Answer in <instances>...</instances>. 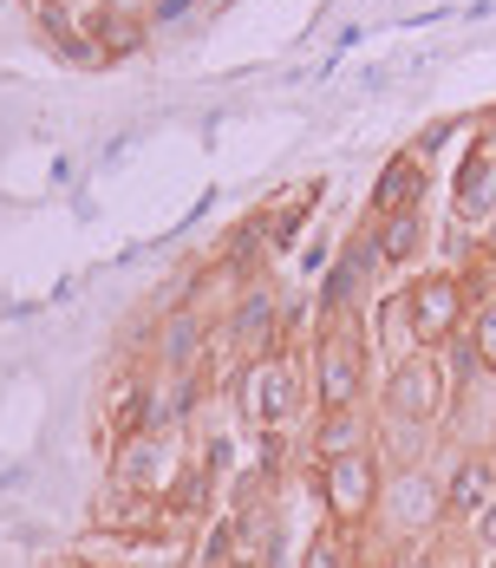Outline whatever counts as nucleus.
<instances>
[{
	"label": "nucleus",
	"instance_id": "nucleus-11",
	"mask_svg": "<svg viewBox=\"0 0 496 568\" xmlns=\"http://www.w3.org/2000/svg\"><path fill=\"white\" fill-rule=\"evenodd\" d=\"M269 327H275V301L255 287V294L242 301V314H235V341L242 346H269Z\"/></svg>",
	"mask_w": 496,
	"mask_h": 568
},
{
	"label": "nucleus",
	"instance_id": "nucleus-5",
	"mask_svg": "<svg viewBox=\"0 0 496 568\" xmlns=\"http://www.w3.org/2000/svg\"><path fill=\"white\" fill-rule=\"evenodd\" d=\"M353 393H360V341L333 334L321 346V405L340 412V405H353Z\"/></svg>",
	"mask_w": 496,
	"mask_h": 568
},
{
	"label": "nucleus",
	"instance_id": "nucleus-14",
	"mask_svg": "<svg viewBox=\"0 0 496 568\" xmlns=\"http://www.w3.org/2000/svg\"><path fill=\"white\" fill-rule=\"evenodd\" d=\"M477 359L496 373V301L484 307V321H477Z\"/></svg>",
	"mask_w": 496,
	"mask_h": 568
},
{
	"label": "nucleus",
	"instance_id": "nucleus-8",
	"mask_svg": "<svg viewBox=\"0 0 496 568\" xmlns=\"http://www.w3.org/2000/svg\"><path fill=\"white\" fill-rule=\"evenodd\" d=\"M196 341H203V321H196V314H170L158 359H164L170 373H183V366H190V353H196Z\"/></svg>",
	"mask_w": 496,
	"mask_h": 568
},
{
	"label": "nucleus",
	"instance_id": "nucleus-13",
	"mask_svg": "<svg viewBox=\"0 0 496 568\" xmlns=\"http://www.w3.org/2000/svg\"><path fill=\"white\" fill-rule=\"evenodd\" d=\"M412 248H418V216H392L386 223V255L392 262H405Z\"/></svg>",
	"mask_w": 496,
	"mask_h": 568
},
{
	"label": "nucleus",
	"instance_id": "nucleus-6",
	"mask_svg": "<svg viewBox=\"0 0 496 568\" xmlns=\"http://www.w3.org/2000/svg\"><path fill=\"white\" fill-rule=\"evenodd\" d=\"M490 490H496V470H490V464H457V477H451L444 504H451V516H477L484 504H490Z\"/></svg>",
	"mask_w": 496,
	"mask_h": 568
},
{
	"label": "nucleus",
	"instance_id": "nucleus-3",
	"mask_svg": "<svg viewBox=\"0 0 496 568\" xmlns=\"http://www.w3.org/2000/svg\"><path fill=\"white\" fill-rule=\"evenodd\" d=\"M412 314V341L418 346H438L451 341V327H457V282H444V275H432V282H418L412 287V301H405Z\"/></svg>",
	"mask_w": 496,
	"mask_h": 568
},
{
	"label": "nucleus",
	"instance_id": "nucleus-2",
	"mask_svg": "<svg viewBox=\"0 0 496 568\" xmlns=\"http://www.w3.org/2000/svg\"><path fill=\"white\" fill-rule=\"evenodd\" d=\"M327 504L333 516H366L379 504V477H373V457L366 452H346V457H327Z\"/></svg>",
	"mask_w": 496,
	"mask_h": 568
},
{
	"label": "nucleus",
	"instance_id": "nucleus-4",
	"mask_svg": "<svg viewBox=\"0 0 496 568\" xmlns=\"http://www.w3.org/2000/svg\"><path fill=\"white\" fill-rule=\"evenodd\" d=\"M294 398H301L294 366H287V359H255V373H249V412H255L262 425H281V418L294 412Z\"/></svg>",
	"mask_w": 496,
	"mask_h": 568
},
{
	"label": "nucleus",
	"instance_id": "nucleus-1",
	"mask_svg": "<svg viewBox=\"0 0 496 568\" xmlns=\"http://www.w3.org/2000/svg\"><path fill=\"white\" fill-rule=\"evenodd\" d=\"M438 398H444L438 359H425V353L398 359V373H392V386H386V412H392V418L425 425V418H438Z\"/></svg>",
	"mask_w": 496,
	"mask_h": 568
},
{
	"label": "nucleus",
	"instance_id": "nucleus-9",
	"mask_svg": "<svg viewBox=\"0 0 496 568\" xmlns=\"http://www.w3.org/2000/svg\"><path fill=\"white\" fill-rule=\"evenodd\" d=\"M457 203H464V216H484V210L496 203V164H490V158H470V164H464Z\"/></svg>",
	"mask_w": 496,
	"mask_h": 568
},
{
	"label": "nucleus",
	"instance_id": "nucleus-16",
	"mask_svg": "<svg viewBox=\"0 0 496 568\" xmlns=\"http://www.w3.org/2000/svg\"><path fill=\"white\" fill-rule=\"evenodd\" d=\"M477 536H484V549H496V497L477 510Z\"/></svg>",
	"mask_w": 496,
	"mask_h": 568
},
{
	"label": "nucleus",
	"instance_id": "nucleus-10",
	"mask_svg": "<svg viewBox=\"0 0 496 568\" xmlns=\"http://www.w3.org/2000/svg\"><path fill=\"white\" fill-rule=\"evenodd\" d=\"M412 203H418V164H392L379 176V210L386 216H412Z\"/></svg>",
	"mask_w": 496,
	"mask_h": 568
},
{
	"label": "nucleus",
	"instance_id": "nucleus-7",
	"mask_svg": "<svg viewBox=\"0 0 496 568\" xmlns=\"http://www.w3.org/2000/svg\"><path fill=\"white\" fill-rule=\"evenodd\" d=\"M392 510H405V516H398L405 529H425V523L444 510V497L425 484V477H418V470H412V477H398V490H392Z\"/></svg>",
	"mask_w": 496,
	"mask_h": 568
},
{
	"label": "nucleus",
	"instance_id": "nucleus-15",
	"mask_svg": "<svg viewBox=\"0 0 496 568\" xmlns=\"http://www.w3.org/2000/svg\"><path fill=\"white\" fill-rule=\"evenodd\" d=\"M307 568H340V536H321V542L307 549Z\"/></svg>",
	"mask_w": 496,
	"mask_h": 568
},
{
	"label": "nucleus",
	"instance_id": "nucleus-12",
	"mask_svg": "<svg viewBox=\"0 0 496 568\" xmlns=\"http://www.w3.org/2000/svg\"><path fill=\"white\" fill-rule=\"evenodd\" d=\"M321 452L327 457L360 452V418H327V425H321Z\"/></svg>",
	"mask_w": 496,
	"mask_h": 568
}]
</instances>
